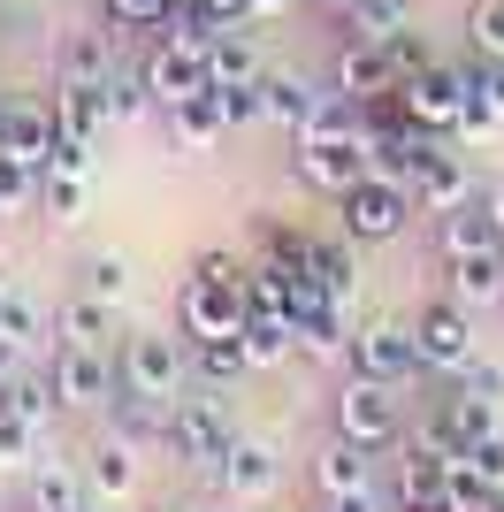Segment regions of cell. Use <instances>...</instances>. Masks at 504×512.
<instances>
[{"label":"cell","instance_id":"1","mask_svg":"<svg viewBox=\"0 0 504 512\" xmlns=\"http://www.w3.org/2000/svg\"><path fill=\"white\" fill-rule=\"evenodd\" d=\"M336 436L359 451H390L405 444V406L398 390L375 383V375H344V390H336Z\"/></svg>","mask_w":504,"mask_h":512},{"label":"cell","instance_id":"2","mask_svg":"<svg viewBox=\"0 0 504 512\" xmlns=\"http://www.w3.org/2000/svg\"><path fill=\"white\" fill-rule=\"evenodd\" d=\"M413 207H420L413 184H398V176H375V169H367L352 192L336 199V230L359 237V245H382V237H398L405 222H413Z\"/></svg>","mask_w":504,"mask_h":512},{"label":"cell","instance_id":"3","mask_svg":"<svg viewBox=\"0 0 504 512\" xmlns=\"http://www.w3.org/2000/svg\"><path fill=\"white\" fill-rule=\"evenodd\" d=\"M191 375V344H176L168 329H138V337L115 352V383L138 390V398H176Z\"/></svg>","mask_w":504,"mask_h":512},{"label":"cell","instance_id":"4","mask_svg":"<svg viewBox=\"0 0 504 512\" xmlns=\"http://www.w3.org/2000/svg\"><path fill=\"white\" fill-rule=\"evenodd\" d=\"M398 100H405V115H413L420 130H436V138H459V123H466V62H428V69H413L398 85Z\"/></svg>","mask_w":504,"mask_h":512},{"label":"cell","instance_id":"5","mask_svg":"<svg viewBox=\"0 0 504 512\" xmlns=\"http://www.w3.org/2000/svg\"><path fill=\"white\" fill-rule=\"evenodd\" d=\"M230 444H237V428H230V413H222V398H168V451H176L184 467L214 474Z\"/></svg>","mask_w":504,"mask_h":512},{"label":"cell","instance_id":"6","mask_svg":"<svg viewBox=\"0 0 504 512\" xmlns=\"http://www.w3.org/2000/svg\"><path fill=\"white\" fill-rule=\"evenodd\" d=\"M138 77H146V100H161V107H184V100H199V92H214L207 39H153Z\"/></svg>","mask_w":504,"mask_h":512},{"label":"cell","instance_id":"7","mask_svg":"<svg viewBox=\"0 0 504 512\" xmlns=\"http://www.w3.org/2000/svg\"><path fill=\"white\" fill-rule=\"evenodd\" d=\"M245 283H222V276H184V291H176V321H184V337H237L245 329Z\"/></svg>","mask_w":504,"mask_h":512},{"label":"cell","instance_id":"8","mask_svg":"<svg viewBox=\"0 0 504 512\" xmlns=\"http://www.w3.org/2000/svg\"><path fill=\"white\" fill-rule=\"evenodd\" d=\"M352 375H375V383H390V390H405L420 375V344H413V321H367L352 337Z\"/></svg>","mask_w":504,"mask_h":512},{"label":"cell","instance_id":"9","mask_svg":"<svg viewBox=\"0 0 504 512\" xmlns=\"http://www.w3.org/2000/svg\"><path fill=\"white\" fill-rule=\"evenodd\" d=\"M413 344H420V367H443V375H459L474 360V314L459 299H428L413 314Z\"/></svg>","mask_w":504,"mask_h":512},{"label":"cell","instance_id":"10","mask_svg":"<svg viewBox=\"0 0 504 512\" xmlns=\"http://www.w3.org/2000/svg\"><path fill=\"white\" fill-rule=\"evenodd\" d=\"M398 85H405V69L390 62V46H382V39H344V46H336V85L329 92H344V100L367 107V100H390Z\"/></svg>","mask_w":504,"mask_h":512},{"label":"cell","instance_id":"11","mask_svg":"<svg viewBox=\"0 0 504 512\" xmlns=\"http://www.w3.org/2000/svg\"><path fill=\"white\" fill-rule=\"evenodd\" d=\"M54 390H62V406H107L115 398V360H107V344H62L54 352Z\"/></svg>","mask_w":504,"mask_h":512},{"label":"cell","instance_id":"12","mask_svg":"<svg viewBox=\"0 0 504 512\" xmlns=\"http://www.w3.org/2000/svg\"><path fill=\"white\" fill-rule=\"evenodd\" d=\"M359 176H367V146L359 138H298V184L344 199Z\"/></svg>","mask_w":504,"mask_h":512},{"label":"cell","instance_id":"13","mask_svg":"<svg viewBox=\"0 0 504 512\" xmlns=\"http://www.w3.org/2000/svg\"><path fill=\"white\" fill-rule=\"evenodd\" d=\"M214 482L237 497V505H252V497H275L283 490V451L260 444V436H237L230 451H222V467H214Z\"/></svg>","mask_w":504,"mask_h":512},{"label":"cell","instance_id":"14","mask_svg":"<svg viewBox=\"0 0 504 512\" xmlns=\"http://www.w3.org/2000/svg\"><path fill=\"white\" fill-rule=\"evenodd\" d=\"M0 138H8V161H31L46 169V153H54V107L46 100H0Z\"/></svg>","mask_w":504,"mask_h":512},{"label":"cell","instance_id":"15","mask_svg":"<svg viewBox=\"0 0 504 512\" xmlns=\"http://www.w3.org/2000/svg\"><path fill=\"white\" fill-rule=\"evenodd\" d=\"M291 329H298V352H306V360H321V367L352 360V329H344V306L336 299H306L291 314Z\"/></svg>","mask_w":504,"mask_h":512},{"label":"cell","instance_id":"16","mask_svg":"<svg viewBox=\"0 0 504 512\" xmlns=\"http://www.w3.org/2000/svg\"><path fill=\"white\" fill-rule=\"evenodd\" d=\"M413 199H420V214H451V207H466V199H474V169H466L451 146H436L428 161H420V176H413Z\"/></svg>","mask_w":504,"mask_h":512},{"label":"cell","instance_id":"17","mask_svg":"<svg viewBox=\"0 0 504 512\" xmlns=\"http://www.w3.org/2000/svg\"><path fill=\"white\" fill-rule=\"evenodd\" d=\"M115 77V39L100 31H69L62 46H54V85H107Z\"/></svg>","mask_w":504,"mask_h":512},{"label":"cell","instance_id":"18","mask_svg":"<svg viewBox=\"0 0 504 512\" xmlns=\"http://www.w3.org/2000/svg\"><path fill=\"white\" fill-rule=\"evenodd\" d=\"M306 276H314L321 291L344 306V299L359 291V237H344V230H336V237H314V230H306Z\"/></svg>","mask_w":504,"mask_h":512},{"label":"cell","instance_id":"19","mask_svg":"<svg viewBox=\"0 0 504 512\" xmlns=\"http://www.w3.org/2000/svg\"><path fill=\"white\" fill-rule=\"evenodd\" d=\"M443 482H451V451H436V444H405V459H398V505L405 512H420V505H443Z\"/></svg>","mask_w":504,"mask_h":512},{"label":"cell","instance_id":"20","mask_svg":"<svg viewBox=\"0 0 504 512\" xmlns=\"http://www.w3.org/2000/svg\"><path fill=\"white\" fill-rule=\"evenodd\" d=\"M436 222H443V260H459V253H497V245H504V222H497V207H489L482 192L466 199V207L436 214Z\"/></svg>","mask_w":504,"mask_h":512},{"label":"cell","instance_id":"21","mask_svg":"<svg viewBox=\"0 0 504 512\" xmlns=\"http://www.w3.org/2000/svg\"><path fill=\"white\" fill-rule=\"evenodd\" d=\"M46 107H54V130H62V138H77V146H92V138L115 123L100 85H54V100H46Z\"/></svg>","mask_w":504,"mask_h":512},{"label":"cell","instance_id":"22","mask_svg":"<svg viewBox=\"0 0 504 512\" xmlns=\"http://www.w3.org/2000/svg\"><path fill=\"white\" fill-rule=\"evenodd\" d=\"M451 299H459L466 314L504 299V245H497V253H459V260H451Z\"/></svg>","mask_w":504,"mask_h":512},{"label":"cell","instance_id":"23","mask_svg":"<svg viewBox=\"0 0 504 512\" xmlns=\"http://www.w3.org/2000/svg\"><path fill=\"white\" fill-rule=\"evenodd\" d=\"M168 123H176V146L184 153H214L230 138V115H222V92H199V100L168 107Z\"/></svg>","mask_w":504,"mask_h":512},{"label":"cell","instance_id":"24","mask_svg":"<svg viewBox=\"0 0 504 512\" xmlns=\"http://www.w3.org/2000/svg\"><path fill=\"white\" fill-rule=\"evenodd\" d=\"M0 406L46 436V428H54V413H62V390H54V375H23V367H16V375L0 383Z\"/></svg>","mask_w":504,"mask_h":512},{"label":"cell","instance_id":"25","mask_svg":"<svg viewBox=\"0 0 504 512\" xmlns=\"http://www.w3.org/2000/svg\"><path fill=\"white\" fill-rule=\"evenodd\" d=\"M107 413H115V436H123V444H168V398L115 390V398H107Z\"/></svg>","mask_w":504,"mask_h":512},{"label":"cell","instance_id":"26","mask_svg":"<svg viewBox=\"0 0 504 512\" xmlns=\"http://www.w3.org/2000/svg\"><path fill=\"white\" fill-rule=\"evenodd\" d=\"M191 375L207 390H230V383H245L252 375V360H245V337H199L191 344Z\"/></svg>","mask_w":504,"mask_h":512},{"label":"cell","instance_id":"27","mask_svg":"<svg viewBox=\"0 0 504 512\" xmlns=\"http://www.w3.org/2000/svg\"><path fill=\"white\" fill-rule=\"evenodd\" d=\"M84 482L100 497H130L138 490V444H123V436H100L92 444V467H84Z\"/></svg>","mask_w":504,"mask_h":512},{"label":"cell","instance_id":"28","mask_svg":"<svg viewBox=\"0 0 504 512\" xmlns=\"http://www.w3.org/2000/svg\"><path fill=\"white\" fill-rule=\"evenodd\" d=\"M237 337H245V360H252V375H260V367H283L298 352V329H291V314H245V329H237Z\"/></svg>","mask_w":504,"mask_h":512},{"label":"cell","instance_id":"29","mask_svg":"<svg viewBox=\"0 0 504 512\" xmlns=\"http://www.w3.org/2000/svg\"><path fill=\"white\" fill-rule=\"evenodd\" d=\"M314 100H321V92L306 85V77H275V69H268V77H260V107H268V123H275V130H291V138H298V130H306V115H314Z\"/></svg>","mask_w":504,"mask_h":512},{"label":"cell","instance_id":"30","mask_svg":"<svg viewBox=\"0 0 504 512\" xmlns=\"http://www.w3.org/2000/svg\"><path fill=\"white\" fill-rule=\"evenodd\" d=\"M84 482L77 467H62V459H39L31 467V512H84Z\"/></svg>","mask_w":504,"mask_h":512},{"label":"cell","instance_id":"31","mask_svg":"<svg viewBox=\"0 0 504 512\" xmlns=\"http://www.w3.org/2000/svg\"><path fill=\"white\" fill-rule=\"evenodd\" d=\"M344 8V39H390L413 23V0H336Z\"/></svg>","mask_w":504,"mask_h":512},{"label":"cell","instance_id":"32","mask_svg":"<svg viewBox=\"0 0 504 512\" xmlns=\"http://www.w3.org/2000/svg\"><path fill=\"white\" fill-rule=\"evenodd\" d=\"M367 459H375V451H359V444H344V436H336V444L314 459V482H321L329 497H344V490H367Z\"/></svg>","mask_w":504,"mask_h":512},{"label":"cell","instance_id":"33","mask_svg":"<svg viewBox=\"0 0 504 512\" xmlns=\"http://www.w3.org/2000/svg\"><path fill=\"white\" fill-rule=\"evenodd\" d=\"M207 69H214V85H252V77H260V54H252L245 31H214L207 39Z\"/></svg>","mask_w":504,"mask_h":512},{"label":"cell","instance_id":"34","mask_svg":"<svg viewBox=\"0 0 504 512\" xmlns=\"http://www.w3.org/2000/svg\"><path fill=\"white\" fill-rule=\"evenodd\" d=\"M62 344H107V329H115V306L92 299V291H77V299H62Z\"/></svg>","mask_w":504,"mask_h":512},{"label":"cell","instance_id":"35","mask_svg":"<svg viewBox=\"0 0 504 512\" xmlns=\"http://www.w3.org/2000/svg\"><path fill=\"white\" fill-rule=\"evenodd\" d=\"M359 123H367V107H359V100H344V92H321L298 138H359Z\"/></svg>","mask_w":504,"mask_h":512},{"label":"cell","instance_id":"36","mask_svg":"<svg viewBox=\"0 0 504 512\" xmlns=\"http://www.w3.org/2000/svg\"><path fill=\"white\" fill-rule=\"evenodd\" d=\"M466 92H474V107L489 123H504V54H474L466 62Z\"/></svg>","mask_w":504,"mask_h":512},{"label":"cell","instance_id":"37","mask_svg":"<svg viewBox=\"0 0 504 512\" xmlns=\"http://www.w3.org/2000/svg\"><path fill=\"white\" fill-rule=\"evenodd\" d=\"M0 337H16V344H39V337H46V314H39V299H23L16 283L0 291Z\"/></svg>","mask_w":504,"mask_h":512},{"label":"cell","instance_id":"38","mask_svg":"<svg viewBox=\"0 0 504 512\" xmlns=\"http://www.w3.org/2000/svg\"><path fill=\"white\" fill-rule=\"evenodd\" d=\"M39 214H54V222H77V214H84V176L46 169V184H39Z\"/></svg>","mask_w":504,"mask_h":512},{"label":"cell","instance_id":"39","mask_svg":"<svg viewBox=\"0 0 504 512\" xmlns=\"http://www.w3.org/2000/svg\"><path fill=\"white\" fill-rule=\"evenodd\" d=\"M39 184H46V169H31V161H0V214L39 207Z\"/></svg>","mask_w":504,"mask_h":512},{"label":"cell","instance_id":"40","mask_svg":"<svg viewBox=\"0 0 504 512\" xmlns=\"http://www.w3.org/2000/svg\"><path fill=\"white\" fill-rule=\"evenodd\" d=\"M84 291L115 306V299L130 291V260H123V253H92V260H84Z\"/></svg>","mask_w":504,"mask_h":512},{"label":"cell","instance_id":"41","mask_svg":"<svg viewBox=\"0 0 504 512\" xmlns=\"http://www.w3.org/2000/svg\"><path fill=\"white\" fill-rule=\"evenodd\" d=\"M0 467H39V428L0 406Z\"/></svg>","mask_w":504,"mask_h":512},{"label":"cell","instance_id":"42","mask_svg":"<svg viewBox=\"0 0 504 512\" xmlns=\"http://www.w3.org/2000/svg\"><path fill=\"white\" fill-rule=\"evenodd\" d=\"M466 39H474V54H504V0H474L466 8Z\"/></svg>","mask_w":504,"mask_h":512},{"label":"cell","instance_id":"43","mask_svg":"<svg viewBox=\"0 0 504 512\" xmlns=\"http://www.w3.org/2000/svg\"><path fill=\"white\" fill-rule=\"evenodd\" d=\"M168 0H107V31H161Z\"/></svg>","mask_w":504,"mask_h":512},{"label":"cell","instance_id":"44","mask_svg":"<svg viewBox=\"0 0 504 512\" xmlns=\"http://www.w3.org/2000/svg\"><path fill=\"white\" fill-rule=\"evenodd\" d=\"M214 92H222V115H230V130L268 123V107H260V77H252V85H214Z\"/></svg>","mask_w":504,"mask_h":512},{"label":"cell","instance_id":"45","mask_svg":"<svg viewBox=\"0 0 504 512\" xmlns=\"http://www.w3.org/2000/svg\"><path fill=\"white\" fill-rule=\"evenodd\" d=\"M107 115H115V123H138V115H146V77H107Z\"/></svg>","mask_w":504,"mask_h":512},{"label":"cell","instance_id":"46","mask_svg":"<svg viewBox=\"0 0 504 512\" xmlns=\"http://www.w3.org/2000/svg\"><path fill=\"white\" fill-rule=\"evenodd\" d=\"M459 459H466L474 474H482L489 490H504V428H497V436H482V444H466Z\"/></svg>","mask_w":504,"mask_h":512},{"label":"cell","instance_id":"47","mask_svg":"<svg viewBox=\"0 0 504 512\" xmlns=\"http://www.w3.org/2000/svg\"><path fill=\"white\" fill-rule=\"evenodd\" d=\"M382 46H390V62H398L405 77H413V69H428V62H436V46L420 39L413 23H405V31H390V39H382Z\"/></svg>","mask_w":504,"mask_h":512},{"label":"cell","instance_id":"48","mask_svg":"<svg viewBox=\"0 0 504 512\" xmlns=\"http://www.w3.org/2000/svg\"><path fill=\"white\" fill-rule=\"evenodd\" d=\"M191 276H222V283H245V260H237L230 245H207V253L191 260Z\"/></svg>","mask_w":504,"mask_h":512},{"label":"cell","instance_id":"49","mask_svg":"<svg viewBox=\"0 0 504 512\" xmlns=\"http://www.w3.org/2000/svg\"><path fill=\"white\" fill-rule=\"evenodd\" d=\"M329 512H382V497L375 490H344V497H329Z\"/></svg>","mask_w":504,"mask_h":512},{"label":"cell","instance_id":"50","mask_svg":"<svg viewBox=\"0 0 504 512\" xmlns=\"http://www.w3.org/2000/svg\"><path fill=\"white\" fill-rule=\"evenodd\" d=\"M16 367H23V344H16V337H0V383H8Z\"/></svg>","mask_w":504,"mask_h":512},{"label":"cell","instance_id":"51","mask_svg":"<svg viewBox=\"0 0 504 512\" xmlns=\"http://www.w3.org/2000/svg\"><path fill=\"white\" fill-rule=\"evenodd\" d=\"M252 16H283V8H291V0H245Z\"/></svg>","mask_w":504,"mask_h":512},{"label":"cell","instance_id":"52","mask_svg":"<svg viewBox=\"0 0 504 512\" xmlns=\"http://www.w3.org/2000/svg\"><path fill=\"white\" fill-rule=\"evenodd\" d=\"M482 199H489V207H497V222H504V176H497V184H489Z\"/></svg>","mask_w":504,"mask_h":512},{"label":"cell","instance_id":"53","mask_svg":"<svg viewBox=\"0 0 504 512\" xmlns=\"http://www.w3.org/2000/svg\"><path fill=\"white\" fill-rule=\"evenodd\" d=\"M8 283H16V260H8V253H0V291H8Z\"/></svg>","mask_w":504,"mask_h":512},{"label":"cell","instance_id":"54","mask_svg":"<svg viewBox=\"0 0 504 512\" xmlns=\"http://www.w3.org/2000/svg\"><path fill=\"white\" fill-rule=\"evenodd\" d=\"M489 512H504V497H497V505H489Z\"/></svg>","mask_w":504,"mask_h":512},{"label":"cell","instance_id":"55","mask_svg":"<svg viewBox=\"0 0 504 512\" xmlns=\"http://www.w3.org/2000/svg\"><path fill=\"white\" fill-rule=\"evenodd\" d=\"M420 512H443V505H420Z\"/></svg>","mask_w":504,"mask_h":512},{"label":"cell","instance_id":"56","mask_svg":"<svg viewBox=\"0 0 504 512\" xmlns=\"http://www.w3.org/2000/svg\"><path fill=\"white\" fill-rule=\"evenodd\" d=\"M84 512H92V505H84Z\"/></svg>","mask_w":504,"mask_h":512}]
</instances>
